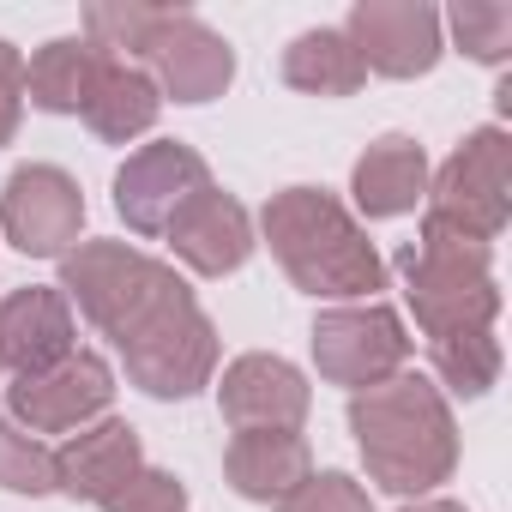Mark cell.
Returning a JSON list of instances; mask_svg holds the SVG:
<instances>
[{
    "mask_svg": "<svg viewBox=\"0 0 512 512\" xmlns=\"http://www.w3.org/2000/svg\"><path fill=\"white\" fill-rule=\"evenodd\" d=\"M217 410L235 434L241 428H302L308 410H314V386L296 362H284L272 350H247L223 368Z\"/></svg>",
    "mask_w": 512,
    "mask_h": 512,
    "instance_id": "obj_13",
    "label": "cell"
},
{
    "mask_svg": "<svg viewBox=\"0 0 512 512\" xmlns=\"http://www.w3.org/2000/svg\"><path fill=\"white\" fill-rule=\"evenodd\" d=\"M284 85L308 91V97H356L368 85V67H362L356 43L338 25H320V31H302L284 49Z\"/></svg>",
    "mask_w": 512,
    "mask_h": 512,
    "instance_id": "obj_21",
    "label": "cell"
},
{
    "mask_svg": "<svg viewBox=\"0 0 512 512\" xmlns=\"http://www.w3.org/2000/svg\"><path fill=\"white\" fill-rule=\"evenodd\" d=\"M260 235L272 247V260L284 266V278L314 302H338V308L344 302H374V290L386 284V260L374 253L368 229L326 187L272 193L266 211H260Z\"/></svg>",
    "mask_w": 512,
    "mask_h": 512,
    "instance_id": "obj_2",
    "label": "cell"
},
{
    "mask_svg": "<svg viewBox=\"0 0 512 512\" xmlns=\"http://www.w3.org/2000/svg\"><path fill=\"white\" fill-rule=\"evenodd\" d=\"M404 512H464V500H440V494H428V500H410Z\"/></svg>",
    "mask_w": 512,
    "mask_h": 512,
    "instance_id": "obj_29",
    "label": "cell"
},
{
    "mask_svg": "<svg viewBox=\"0 0 512 512\" xmlns=\"http://www.w3.org/2000/svg\"><path fill=\"white\" fill-rule=\"evenodd\" d=\"M350 434L368 464V482L398 500H428L458 470V422L428 374L398 368L392 380L350 392Z\"/></svg>",
    "mask_w": 512,
    "mask_h": 512,
    "instance_id": "obj_1",
    "label": "cell"
},
{
    "mask_svg": "<svg viewBox=\"0 0 512 512\" xmlns=\"http://www.w3.org/2000/svg\"><path fill=\"white\" fill-rule=\"evenodd\" d=\"M121 350V368L127 380L145 392V398H193L217 380V326L205 320V308L193 296L169 302L145 332H133Z\"/></svg>",
    "mask_w": 512,
    "mask_h": 512,
    "instance_id": "obj_6",
    "label": "cell"
},
{
    "mask_svg": "<svg viewBox=\"0 0 512 512\" xmlns=\"http://www.w3.org/2000/svg\"><path fill=\"white\" fill-rule=\"evenodd\" d=\"M61 296L67 308H79L109 344H127L133 332H145L169 302L193 296L187 278L151 253L127 247V241H79L61 260Z\"/></svg>",
    "mask_w": 512,
    "mask_h": 512,
    "instance_id": "obj_4",
    "label": "cell"
},
{
    "mask_svg": "<svg viewBox=\"0 0 512 512\" xmlns=\"http://www.w3.org/2000/svg\"><path fill=\"white\" fill-rule=\"evenodd\" d=\"M440 25H452V43L470 61L506 67V55H512V7H500V0H458Z\"/></svg>",
    "mask_w": 512,
    "mask_h": 512,
    "instance_id": "obj_23",
    "label": "cell"
},
{
    "mask_svg": "<svg viewBox=\"0 0 512 512\" xmlns=\"http://www.w3.org/2000/svg\"><path fill=\"white\" fill-rule=\"evenodd\" d=\"M163 7H139V0H97V7H85V43L103 49L109 61L121 55H139L157 31Z\"/></svg>",
    "mask_w": 512,
    "mask_h": 512,
    "instance_id": "obj_24",
    "label": "cell"
},
{
    "mask_svg": "<svg viewBox=\"0 0 512 512\" xmlns=\"http://www.w3.org/2000/svg\"><path fill=\"white\" fill-rule=\"evenodd\" d=\"M404 362H410V332L386 302H344L314 320V368L326 386L362 392L392 380Z\"/></svg>",
    "mask_w": 512,
    "mask_h": 512,
    "instance_id": "obj_7",
    "label": "cell"
},
{
    "mask_svg": "<svg viewBox=\"0 0 512 512\" xmlns=\"http://www.w3.org/2000/svg\"><path fill=\"white\" fill-rule=\"evenodd\" d=\"M0 488H13V494H55V452L25 434L7 410H0Z\"/></svg>",
    "mask_w": 512,
    "mask_h": 512,
    "instance_id": "obj_25",
    "label": "cell"
},
{
    "mask_svg": "<svg viewBox=\"0 0 512 512\" xmlns=\"http://www.w3.org/2000/svg\"><path fill=\"white\" fill-rule=\"evenodd\" d=\"M169 247H175V260L199 278H229L253 260V217L235 193L223 187H205L199 199L181 205V217L169 223Z\"/></svg>",
    "mask_w": 512,
    "mask_h": 512,
    "instance_id": "obj_14",
    "label": "cell"
},
{
    "mask_svg": "<svg viewBox=\"0 0 512 512\" xmlns=\"http://www.w3.org/2000/svg\"><path fill=\"white\" fill-rule=\"evenodd\" d=\"M73 308L61 290L49 284H25L0 302V368H13V380H31V374H49L55 362H67L79 344H73Z\"/></svg>",
    "mask_w": 512,
    "mask_h": 512,
    "instance_id": "obj_15",
    "label": "cell"
},
{
    "mask_svg": "<svg viewBox=\"0 0 512 512\" xmlns=\"http://www.w3.org/2000/svg\"><path fill=\"white\" fill-rule=\"evenodd\" d=\"M157 115H163V97H157L151 73H145V67H127V61H109L103 79H97V91H91V103H85V127H91L103 145H133V139H145V133L157 127Z\"/></svg>",
    "mask_w": 512,
    "mask_h": 512,
    "instance_id": "obj_20",
    "label": "cell"
},
{
    "mask_svg": "<svg viewBox=\"0 0 512 512\" xmlns=\"http://www.w3.org/2000/svg\"><path fill=\"white\" fill-rule=\"evenodd\" d=\"M211 187V169L193 145L181 139H151L139 145L121 169H115V211L133 235H169V223L181 217L187 199H199Z\"/></svg>",
    "mask_w": 512,
    "mask_h": 512,
    "instance_id": "obj_9",
    "label": "cell"
},
{
    "mask_svg": "<svg viewBox=\"0 0 512 512\" xmlns=\"http://www.w3.org/2000/svg\"><path fill=\"white\" fill-rule=\"evenodd\" d=\"M109 404H115V368L91 350H73L49 374H31V380L7 386V416L37 440L43 434H79V428L103 422Z\"/></svg>",
    "mask_w": 512,
    "mask_h": 512,
    "instance_id": "obj_10",
    "label": "cell"
},
{
    "mask_svg": "<svg viewBox=\"0 0 512 512\" xmlns=\"http://www.w3.org/2000/svg\"><path fill=\"white\" fill-rule=\"evenodd\" d=\"M19 121H25V55L0 37V145H13Z\"/></svg>",
    "mask_w": 512,
    "mask_h": 512,
    "instance_id": "obj_28",
    "label": "cell"
},
{
    "mask_svg": "<svg viewBox=\"0 0 512 512\" xmlns=\"http://www.w3.org/2000/svg\"><path fill=\"white\" fill-rule=\"evenodd\" d=\"M308 470H314V452H308L302 428H241L223 452L229 488L253 506L284 500L296 482H308Z\"/></svg>",
    "mask_w": 512,
    "mask_h": 512,
    "instance_id": "obj_17",
    "label": "cell"
},
{
    "mask_svg": "<svg viewBox=\"0 0 512 512\" xmlns=\"http://www.w3.org/2000/svg\"><path fill=\"white\" fill-rule=\"evenodd\" d=\"M145 464V446H139V428L121 422V416H103L79 434H67V446L55 452V488L73 494V500H91L103 506L133 470Z\"/></svg>",
    "mask_w": 512,
    "mask_h": 512,
    "instance_id": "obj_16",
    "label": "cell"
},
{
    "mask_svg": "<svg viewBox=\"0 0 512 512\" xmlns=\"http://www.w3.org/2000/svg\"><path fill=\"white\" fill-rule=\"evenodd\" d=\"M278 512H374V500H368V488H362L356 476H344V470H308V482H296V488L278 500Z\"/></svg>",
    "mask_w": 512,
    "mask_h": 512,
    "instance_id": "obj_26",
    "label": "cell"
},
{
    "mask_svg": "<svg viewBox=\"0 0 512 512\" xmlns=\"http://www.w3.org/2000/svg\"><path fill=\"white\" fill-rule=\"evenodd\" d=\"M398 272H404V302L428 338L488 332L500 320L494 241H476L452 223L422 217V235L398 253Z\"/></svg>",
    "mask_w": 512,
    "mask_h": 512,
    "instance_id": "obj_3",
    "label": "cell"
},
{
    "mask_svg": "<svg viewBox=\"0 0 512 512\" xmlns=\"http://www.w3.org/2000/svg\"><path fill=\"white\" fill-rule=\"evenodd\" d=\"M350 193L362 217H404L428 199V157L410 133H380L356 169H350Z\"/></svg>",
    "mask_w": 512,
    "mask_h": 512,
    "instance_id": "obj_18",
    "label": "cell"
},
{
    "mask_svg": "<svg viewBox=\"0 0 512 512\" xmlns=\"http://www.w3.org/2000/svg\"><path fill=\"white\" fill-rule=\"evenodd\" d=\"M85 229V193L55 163H19L0 187V235L31 260H67Z\"/></svg>",
    "mask_w": 512,
    "mask_h": 512,
    "instance_id": "obj_8",
    "label": "cell"
},
{
    "mask_svg": "<svg viewBox=\"0 0 512 512\" xmlns=\"http://www.w3.org/2000/svg\"><path fill=\"white\" fill-rule=\"evenodd\" d=\"M344 37L380 79H422L446 55V25L428 0H356Z\"/></svg>",
    "mask_w": 512,
    "mask_h": 512,
    "instance_id": "obj_11",
    "label": "cell"
},
{
    "mask_svg": "<svg viewBox=\"0 0 512 512\" xmlns=\"http://www.w3.org/2000/svg\"><path fill=\"white\" fill-rule=\"evenodd\" d=\"M0 374H7V368H0Z\"/></svg>",
    "mask_w": 512,
    "mask_h": 512,
    "instance_id": "obj_30",
    "label": "cell"
},
{
    "mask_svg": "<svg viewBox=\"0 0 512 512\" xmlns=\"http://www.w3.org/2000/svg\"><path fill=\"white\" fill-rule=\"evenodd\" d=\"M103 67H109V55L91 49L85 37H55L25 67V103L43 109V115H85Z\"/></svg>",
    "mask_w": 512,
    "mask_h": 512,
    "instance_id": "obj_19",
    "label": "cell"
},
{
    "mask_svg": "<svg viewBox=\"0 0 512 512\" xmlns=\"http://www.w3.org/2000/svg\"><path fill=\"white\" fill-rule=\"evenodd\" d=\"M434 386L452 398H482L500 386V338L488 332H446L434 338Z\"/></svg>",
    "mask_w": 512,
    "mask_h": 512,
    "instance_id": "obj_22",
    "label": "cell"
},
{
    "mask_svg": "<svg viewBox=\"0 0 512 512\" xmlns=\"http://www.w3.org/2000/svg\"><path fill=\"white\" fill-rule=\"evenodd\" d=\"M103 512H187V482L175 470H157V464H139L109 500Z\"/></svg>",
    "mask_w": 512,
    "mask_h": 512,
    "instance_id": "obj_27",
    "label": "cell"
},
{
    "mask_svg": "<svg viewBox=\"0 0 512 512\" xmlns=\"http://www.w3.org/2000/svg\"><path fill=\"white\" fill-rule=\"evenodd\" d=\"M139 55H145V73H151V85H157L163 103L169 97L175 103H211L235 79V49L199 13H187V7H163L151 43Z\"/></svg>",
    "mask_w": 512,
    "mask_h": 512,
    "instance_id": "obj_12",
    "label": "cell"
},
{
    "mask_svg": "<svg viewBox=\"0 0 512 512\" xmlns=\"http://www.w3.org/2000/svg\"><path fill=\"white\" fill-rule=\"evenodd\" d=\"M512 139L506 127H476L464 145L428 175V217L452 223L476 241H494L512 217Z\"/></svg>",
    "mask_w": 512,
    "mask_h": 512,
    "instance_id": "obj_5",
    "label": "cell"
}]
</instances>
